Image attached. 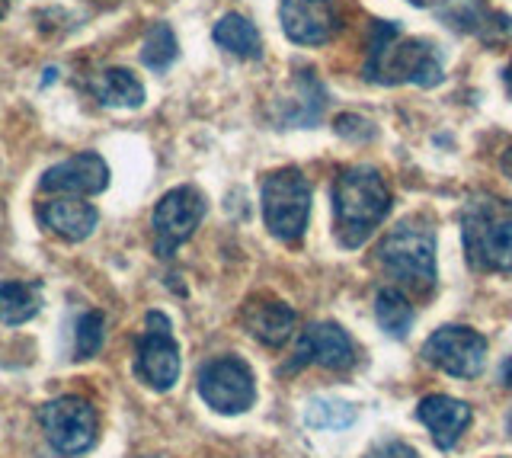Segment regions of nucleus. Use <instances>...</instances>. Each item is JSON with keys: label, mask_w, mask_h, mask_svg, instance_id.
I'll return each instance as SVG.
<instances>
[{"label": "nucleus", "mask_w": 512, "mask_h": 458, "mask_svg": "<svg viewBox=\"0 0 512 458\" xmlns=\"http://www.w3.org/2000/svg\"><path fill=\"white\" fill-rule=\"evenodd\" d=\"M263 221L282 244H298L311 218V183L298 167L272 170L260 180Z\"/></svg>", "instance_id": "5"}, {"label": "nucleus", "mask_w": 512, "mask_h": 458, "mask_svg": "<svg viewBox=\"0 0 512 458\" xmlns=\"http://www.w3.org/2000/svg\"><path fill=\"white\" fill-rule=\"evenodd\" d=\"M4 13H7V0H0V17H4Z\"/></svg>", "instance_id": "32"}, {"label": "nucleus", "mask_w": 512, "mask_h": 458, "mask_svg": "<svg viewBox=\"0 0 512 458\" xmlns=\"http://www.w3.org/2000/svg\"><path fill=\"white\" fill-rule=\"evenodd\" d=\"M375 318H378L384 334L404 340L410 324H413V305H410V298L400 292V289H394V286L391 289H381L378 298H375Z\"/></svg>", "instance_id": "22"}, {"label": "nucleus", "mask_w": 512, "mask_h": 458, "mask_svg": "<svg viewBox=\"0 0 512 458\" xmlns=\"http://www.w3.org/2000/svg\"><path fill=\"white\" fill-rule=\"evenodd\" d=\"M176 55H180V45H176V36H173V26L170 23H154L148 33H144V42H141V61L144 68L151 71H167Z\"/></svg>", "instance_id": "23"}, {"label": "nucleus", "mask_w": 512, "mask_h": 458, "mask_svg": "<svg viewBox=\"0 0 512 458\" xmlns=\"http://www.w3.org/2000/svg\"><path fill=\"white\" fill-rule=\"evenodd\" d=\"M356 417L359 410L340 398H314L304 410V423L314 426V430H349Z\"/></svg>", "instance_id": "24"}, {"label": "nucleus", "mask_w": 512, "mask_h": 458, "mask_svg": "<svg viewBox=\"0 0 512 458\" xmlns=\"http://www.w3.org/2000/svg\"><path fill=\"white\" fill-rule=\"evenodd\" d=\"M36 218L45 231L58 234V238L68 244H77V241H87L93 234L96 221H100V212L80 196H55L48 202H39Z\"/></svg>", "instance_id": "15"}, {"label": "nucleus", "mask_w": 512, "mask_h": 458, "mask_svg": "<svg viewBox=\"0 0 512 458\" xmlns=\"http://www.w3.org/2000/svg\"><path fill=\"white\" fill-rule=\"evenodd\" d=\"M42 308V286L39 282H4L0 286V324L16 327L26 324Z\"/></svg>", "instance_id": "21"}, {"label": "nucleus", "mask_w": 512, "mask_h": 458, "mask_svg": "<svg viewBox=\"0 0 512 458\" xmlns=\"http://www.w3.org/2000/svg\"><path fill=\"white\" fill-rule=\"evenodd\" d=\"M365 458H420V452L410 449L407 442H381V446L372 449Z\"/></svg>", "instance_id": "27"}, {"label": "nucleus", "mask_w": 512, "mask_h": 458, "mask_svg": "<svg viewBox=\"0 0 512 458\" xmlns=\"http://www.w3.org/2000/svg\"><path fill=\"white\" fill-rule=\"evenodd\" d=\"M356 343L346 334L340 324H330V321H317L308 330H301L298 346H295V356L292 362L285 366V372H298L304 366H324L333 372H346L356 366Z\"/></svg>", "instance_id": "11"}, {"label": "nucleus", "mask_w": 512, "mask_h": 458, "mask_svg": "<svg viewBox=\"0 0 512 458\" xmlns=\"http://www.w3.org/2000/svg\"><path fill=\"white\" fill-rule=\"evenodd\" d=\"M436 13L455 33L477 36L484 45H503L512 39V17L493 10L487 0H439Z\"/></svg>", "instance_id": "12"}, {"label": "nucleus", "mask_w": 512, "mask_h": 458, "mask_svg": "<svg viewBox=\"0 0 512 458\" xmlns=\"http://www.w3.org/2000/svg\"><path fill=\"white\" fill-rule=\"evenodd\" d=\"M500 385H506V388H512V356L503 362L500 366Z\"/></svg>", "instance_id": "28"}, {"label": "nucleus", "mask_w": 512, "mask_h": 458, "mask_svg": "<svg viewBox=\"0 0 512 458\" xmlns=\"http://www.w3.org/2000/svg\"><path fill=\"white\" fill-rule=\"evenodd\" d=\"M416 417H420V423L429 430L432 442H436L442 452H448V449H455L461 433L468 430L471 407L458 398H448V394H429V398H423L420 407H416Z\"/></svg>", "instance_id": "16"}, {"label": "nucleus", "mask_w": 512, "mask_h": 458, "mask_svg": "<svg viewBox=\"0 0 512 458\" xmlns=\"http://www.w3.org/2000/svg\"><path fill=\"white\" fill-rule=\"evenodd\" d=\"M445 77V61L429 39H404L400 23L375 20L365 52V81L381 87H436Z\"/></svg>", "instance_id": "1"}, {"label": "nucleus", "mask_w": 512, "mask_h": 458, "mask_svg": "<svg viewBox=\"0 0 512 458\" xmlns=\"http://www.w3.org/2000/svg\"><path fill=\"white\" fill-rule=\"evenodd\" d=\"M279 23L288 42L295 45H324L340 26L333 0H282Z\"/></svg>", "instance_id": "14"}, {"label": "nucleus", "mask_w": 512, "mask_h": 458, "mask_svg": "<svg viewBox=\"0 0 512 458\" xmlns=\"http://www.w3.org/2000/svg\"><path fill=\"white\" fill-rule=\"evenodd\" d=\"M240 324L247 327V334L253 340H260L263 346H282L295 330V311L288 308L282 298L272 295H256L240 311Z\"/></svg>", "instance_id": "17"}, {"label": "nucleus", "mask_w": 512, "mask_h": 458, "mask_svg": "<svg viewBox=\"0 0 512 458\" xmlns=\"http://www.w3.org/2000/svg\"><path fill=\"white\" fill-rule=\"evenodd\" d=\"M109 186V164L96 151L74 154L68 161L48 167L39 180L42 193L61 196H96Z\"/></svg>", "instance_id": "13"}, {"label": "nucleus", "mask_w": 512, "mask_h": 458, "mask_svg": "<svg viewBox=\"0 0 512 458\" xmlns=\"http://www.w3.org/2000/svg\"><path fill=\"white\" fill-rule=\"evenodd\" d=\"M423 359L455 378H474L484 372L487 340L471 327H439L423 343Z\"/></svg>", "instance_id": "10"}, {"label": "nucleus", "mask_w": 512, "mask_h": 458, "mask_svg": "<svg viewBox=\"0 0 512 458\" xmlns=\"http://www.w3.org/2000/svg\"><path fill=\"white\" fill-rule=\"evenodd\" d=\"M106 340V318L103 311H84L74 330V356L77 359H93L103 350Z\"/></svg>", "instance_id": "25"}, {"label": "nucleus", "mask_w": 512, "mask_h": 458, "mask_svg": "<svg viewBox=\"0 0 512 458\" xmlns=\"http://www.w3.org/2000/svg\"><path fill=\"white\" fill-rule=\"evenodd\" d=\"M39 423L48 446L64 458L90 452L96 442V430H100L96 407L80 394H64V398L48 401L39 410Z\"/></svg>", "instance_id": "6"}, {"label": "nucleus", "mask_w": 512, "mask_h": 458, "mask_svg": "<svg viewBox=\"0 0 512 458\" xmlns=\"http://www.w3.org/2000/svg\"><path fill=\"white\" fill-rule=\"evenodd\" d=\"M336 132H340L343 138H356V141L375 138L372 122H365L362 116H340L336 119Z\"/></svg>", "instance_id": "26"}, {"label": "nucleus", "mask_w": 512, "mask_h": 458, "mask_svg": "<svg viewBox=\"0 0 512 458\" xmlns=\"http://www.w3.org/2000/svg\"><path fill=\"white\" fill-rule=\"evenodd\" d=\"M391 212V189L372 164H352L336 173L333 221L336 241L346 250L362 247Z\"/></svg>", "instance_id": "2"}, {"label": "nucleus", "mask_w": 512, "mask_h": 458, "mask_svg": "<svg viewBox=\"0 0 512 458\" xmlns=\"http://www.w3.org/2000/svg\"><path fill=\"white\" fill-rule=\"evenodd\" d=\"M148 458H151V455H148Z\"/></svg>", "instance_id": "34"}, {"label": "nucleus", "mask_w": 512, "mask_h": 458, "mask_svg": "<svg viewBox=\"0 0 512 458\" xmlns=\"http://www.w3.org/2000/svg\"><path fill=\"white\" fill-rule=\"evenodd\" d=\"M500 458H509V455H500Z\"/></svg>", "instance_id": "33"}, {"label": "nucleus", "mask_w": 512, "mask_h": 458, "mask_svg": "<svg viewBox=\"0 0 512 458\" xmlns=\"http://www.w3.org/2000/svg\"><path fill=\"white\" fill-rule=\"evenodd\" d=\"M205 218V196L196 186H176L154 205L151 231H154V250L157 257L170 260L176 247L186 244Z\"/></svg>", "instance_id": "8"}, {"label": "nucleus", "mask_w": 512, "mask_h": 458, "mask_svg": "<svg viewBox=\"0 0 512 458\" xmlns=\"http://www.w3.org/2000/svg\"><path fill=\"white\" fill-rule=\"evenodd\" d=\"M378 263L394 289L429 295L436 289V231L423 215H410L388 231L378 247Z\"/></svg>", "instance_id": "4"}, {"label": "nucleus", "mask_w": 512, "mask_h": 458, "mask_svg": "<svg viewBox=\"0 0 512 458\" xmlns=\"http://www.w3.org/2000/svg\"><path fill=\"white\" fill-rule=\"evenodd\" d=\"M506 433L512 436V407H509V414H506Z\"/></svg>", "instance_id": "31"}, {"label": "nucleus", "mask_w": 512, "mask_h": 458, "mask_svg": "<svg viewBox=\"0 0 512 458\" xmlns=\"http://www.w3.org/2000/svg\"><path fill=\"white\" fill-rule=\"evenodd\" d=\"M93 97L112 109H138L144 103V84L128 68H106L93 77Z\"/></svg>", "instance_id": "20"}, {"label": "nucleus", "mask_w": 512, "mask_h": 458, "mask_svg": "<svg viewBox=\"0 0 512 458\" xmlns=\"http://www.w3.org/2000/svg\"><path fill=\"white\" fill-rule=\"evenodd\" d=\"M212 39H215L218 49H224L228 55L244 58V61L263 58V36H260V29H256L247 17H240V13H224V17L212 29Z\"/></svg>", "instance_id": "19"}, {"label": "nucleus", "mask_w": 512, "mask_h": 458, "mask_svg": "<svg viewBox=\"0 0 512 458\" xmlns=\"http://www.w3.org/2000/svg\"><path fill=\"white\" fill-rule=\"evenodd\" d=\"M327 109V90L317 81V74L311 68H301L295 74V90H292V103L282 113L285 125H295V129H311L314 122H320Z\"/></svg>", "instance_id": "18"}, {"label": "nucleus", "mask_w": 512, "mask_h": 458, "mask_svg": "<svg viewBox=\"0 0 512 458\" xmlns=\"http://www.w3.org/2000/svg\"><path fill=\"white\" fill-rule=\"evenodd\" d=\"M464 257L477 273H512V202L496 193H474L461 205Z\"/></svg>", "instance_id": "3"}, {"label": "nucleus", "mask_w": 512, "mask_h": 458, "mask_svg": "<svg viewBox=\"0 0 512 458\" xmlns=\"http://www.w3.org/2000/svg\"><path fill=\"white\" fill-rule=\"evenodd\" d=\"M500 167H503V173L512 180V148H506L503 151V161H500Z\"/></svg>", "instance_id": "29"}, {"label": "nucleus", "mask_w": 512, "mask_h": 458, "mask_svg": "<svg viewBox=\"0 0 512 458\" xmlns=\"http://www.w3.org/2000/svg\"><path fill=\"white\" fill-rule=\"evenodd\" d=\"M135 375L154 391H170L180 378V346L164 311L144 314V330L135 346Z\"/></svg>", "instance_id": "7"}, {"label": "nucleus", "mask_w": 512, "mask_h": 458, "mask_svg": "<svg viewBox=\"0 0 512 458\" xmlns=\"http://www.w3.org/2000/svg\"><path fill=\"white\" fill-rule=\"evenodd\" d=\"M503 84H506V90H509V97H512V61L503 68Z\"/></svg>", "instance_id": "30"}, {"label": "nucleus", "mask_w": 512, "mask_h": 458, "mask_svg": "<svg viewBox=\"0 0 512 458\" xmlns=\"http://www.w3.org/2000/svg\"><path fill=\"white\" fill-rule=\"evenodd\" d=\"M199 394L218 414H244L256 401V382L244 359L218 356L199 369Z\"/></svg>", "instance_id": "9"}]
</instances>
